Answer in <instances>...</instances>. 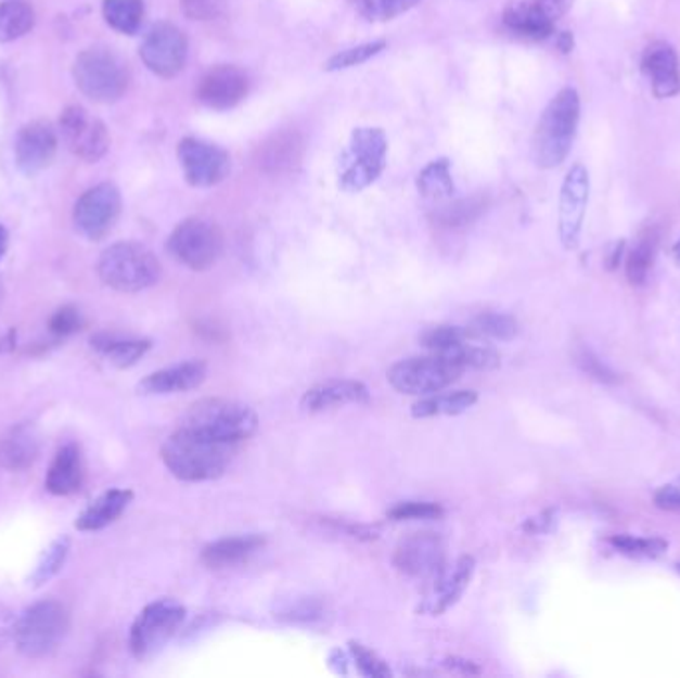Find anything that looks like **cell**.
<instances>
[{
	"mask_svg": "<svg viewBox=\"0 0 680 678\" xmlns=\"http://www.w3.org/2000/svg\"><path fill=\"white\" fill-rule=\"evenodd\" d=\"M238 452V444L214 440L179 426L162 446V460L181 482H209L223 476Z\"/></svg>",
	"mask_w": 680,
	"mask_h": 678,
	"instance_id": "6da1fadb",
	"label": "cell"
},
{
	"mask_svg": "<svg viewBox=\"0 0 680 678\" xmlns=\"http://www.w3.org/2000/svg\"><path fill=\"white\" fill-rule=\"evenodd\" d=\"M581 102L573 88H563L543 110L537 121L531 155L537 167L553 169L560 167L572 152L573 140L579 126Z\"/></svg>",
	"mask_w": 680,
	"mask_h": 678,
	"instance_id": "7a4b0ae2",
	"label": "cell"
},
{
	"mask_svg": "<svg viewBox=\"0 0 680 678\" xmlns=\"http://www.w3.org/2000/svg\"><path fill=\"white\" fill-rule=\"evenodd\" d=\"M98 274L114 291L140 293L159 281L162 265L142 243L119 241L100 255Z\"/></svg>",
	"mask_w": 680,
	"mask_h": 678,
	"instance_id": "3957f363",
	"label": "cell"
},
{
	"mask_svg": "<svg viewBox=\"0 0 680 678\" xmlns=\"http://www.w3.org/2000/svg\"><path fill=\"white\" fill-rule=\"evenodd\" d=\"M183 428L195 430L203 436L227 444L249 440L259 428V418L249 406L226 398H205L191 406L181 420Z\"/></svg>",
	"mask_w": 680,
	"mask_h": 678,
	"instance_id": "277c9868",
	"label": "cell"
},
{
	"mask_svg": "<svg viewBox=\"0 0 680 678\" xmlns=\"http://www.w3.org/2000/svg\"><path fill=\"white\" fill-rule=\"evenodd\" d=\"M386 154L388 140L381 128H357L338 157V188L346 193L367 190L381 178L386 167Z\"/></svg>",
	"mask_w": 680,
	"mask_h": 678,
	"instance_id": "5b68a950",
	"label": "cell"
},
{
	"mask_svg": "<svg viewBox=\"0 0 680 678\" xmlns=\"http://www.w3.org/2000/svg\"><path fill=\"white\" fill-rule=\"evenodd\" d=\"M74 80L86 98L98 104L118 102L130 84L128 64L110 48L84 50L74 62Z\"/></svg>",
	"mask_w": 680,
	"mask_h": 678,
	"instance_id": "8992f818",
	"label": "cell"
},
{
	"mask_svg": "<svg viewBox=\"0 0 680 678\" xmlns=\"http://www.w3.org/2000/svg\"><path fill=\"white\" fill-rule=\"evenodd\" d=\"M68 631V611L54 599L38 601L16 619L14 644L28 658L47 656Z\"/></svg>",
	"mask_w": 680,
	"mask_h": 678,
	"instance_id": "52a82bcc",
	"label": "cell"
},
{
	"mask_svg": "<svg viewBox=\"0 0 680 678\" xmlns=\"http://www.w3.org/2000/svg\"><path fill=\"white\" fill-rule=\"evenodd\" d=\"M464 370L453 358L429 353L426 357L398 360L388 370V382L400 394L429 396L448 388L462 376Z\"/></svg>",
	"mask_w": 680,
	"mask_h": 678,
	"instance_id": "ba28073f",
	"label": "cell"
},
{
	"mask_svg": "<svg viewBox=\"0 0 680 678\" xmlns=\"http://www.w3.org/2000/svg\"><path fill=\"white\" fill-rule=\"evenodd\" d=\"M167 250L176 261L191 271H207L221 259L226 239L214 221L203 217H190L181 221L167 241Z\"/></svg>",
	"mask_w": 680,
	"mask_h": 678,
	"instance_id": "9c48e42d",
	"label": "cell"
},
{
	"mask_svg": "<svg viewBox=\"0 0 680 678\" xmlns=\"http://www.w3.org/2000/svg\"><path fill=\"white\" fill-rule=\"evenodd\" d=\"M185 619V607L174 599H159L150 603L133 621L130 649L136 658H147L157 653L178 632Z\"/></svg>",
	"mask_w": 680,
	"mask_h": 678,
	"instance_id": "30bf717a",
	"label": "cell"
},
{
	"mask_svg": "<svg viewBox=\"0 0 680 678\" xmlns=\"http://www.w3.org/2000/svg\"><path fill=\"white\" fill-rule=\"evenodd\" d=\"M62 142L72 154L94 164L110 150V133L102 119L94 118L86 107L68 106L59 119Z\"/></svg>",
	"mask_w": 680,
	"mask_h": 678,
	"instance_id": "8fae6325",
	"label": "cell"
},
{
	"mask_svg": "<svg viewBox=\"0 0 680 678\" xmlns=\"http://www.w3.org/2000/svg\"><path fill=\"white\" fill-rule=\"evenodd\" d=\"M179 166L193 188H214L231 171V157L217 143L183 138L178 145Z\"/></svg>",
	"mask_w": 680,
	"mask_h": 678,
	"instance_id": "7c38bea8",
	"label": "cell"
},
{
	"mask_svg": "<svg viewBox=\"0 0 680 678\" xmlns=\"http://www.w3.org/2000/svg\"><path fill=\"white\" fill-rule=\"evenodd\" d=\"M121 214V195L114 183L86 191L74 207V226L84 238L100 241L114 229Z\"/></svg>",
	"mask_w": 680,
	"mask_h": 678,
	"instance_id": "4fadbf2b",
	"label": "cell"
},
{
	"mask_svg": "<svg viewBox=\"0 0 680 678\" xmlns=\"http://www.w3.org/2000/svg\"><path fill=\"white\" fill-rule=\"evenodd\" d=\"M140 56L159 78H174L185 68L188 38L174 24H154L143 36Z\"/></svg>",
	"mask_w": 680,
	"mask_h": 678,
	"instance_id": "5bb4252c",
	"label": "cell"
},
{
	"mask_svg": "<svg viewBox=\"0 0 680 678\" xmlns=\"http://www.w3.org/2000/svg\"><path fill=\"white\" fill-rule=\"evenodd\" d=\"M572 4L573 0H517L503 12V24L517 36L546 40Z\"/></svg>",
	"mask_w": 680,
	"mask_h": 678,
	"instance_id": "9a60e30c",
	"label": "cell"
},
{
	"mask_svg": "<svg viewBox=\"0 0 680 678\" xmlns=\"http://www.w3.org/2000/svg\"><path fill=\"white\" fill-rule=\"evenodd\" d=\"M589 171L583 164H575L563 179L560 195V239L565 250L579 245L583 229L585 212L589 202Z\"/></svg>",
	"mask_w": 680,
	"mask_h": 678,
	"instance_id": "2e32d148",
	"label": "cell"
},
{
	"mask_svg": "<svg viewBox=\"0 0 680 678\" xmlns=\"http://www.w3.org/2000/svg\"><path fill=\"white\" fill-rule=\"evenodd\" d=\"M394 565L398 572L416 579L436 577L446 567V549L438 534L418 532L405 537L394 551Z\"/></svg>",
	"mask_w": 680,
	"mask_h": 678,
	"instance_id": "e0dca14e",
	"label": "cell"
},
{
	"mask_svg": "<svg viewBox=\"0 0 680 678\" xmlns=\"http://www.w3.org/2000/svg\"><path fill=\"white\" fill-rule=\"evenodd\" d=\"M247 94H249L247 74L231 64H219L205 72L202 82L197 86L200 102L211 110H231L241 104Z\"/></svg>",
	"mask_w": 680,
	"mask_h": 678,
	"instance_id": "ac0fdd59",
	"label": "cell"
},
{
	"mask_svg": "<svg viewBox=\"0 0 680 678\" xmlns=\"http://www.w3.org/2000/svg\"><path fill=\"white\" fill-rule=\"evenodd\" d=\"M56 150H59L56 130L48 121L36 119L18 131L16 145H14L16 164L24 174L33 176L47 169L54 162Z\"/></svg>",
	"mask_w": 680,
	"mask_h": 678,
	"instance_id": "d6986e66",
	"label": "cell"
},
{
	"mask_svg": "<svg viewBox=\"0 0 680 678\" xmlns=\"http://www.w3.org/2000/svg\"><path fill=\"white\" fill-rule=\"evenodd\" d=\"M646 80L656 98H672L680 92V62L675 48L665 40H656L644 48L641 60Z\"/></svg>",
	"mask_w": 680,
	"mask_h": 678,
	"instance_id": "ffe728a7",
	"label": "cell"
},
{
	"mask_svg": "<svg viewBox=\"0 0 680 678\" xmlns=\"http://www.w3.org/2000/svg\"><path fill=\"white\" fill-rule=\"evenodd\" d=\"M370 391L367 384L358 381H336L321 382L315 384L300 398V408L305 412H324L346 405H369Z\"/></svg>",
	"mask_w": 680,
	"mask_h": 678,
	"instance_id": "44dd1931",
	"label": "cell"
},
{
	"mask_svg": "<svg viewBox=\"0 0 680 678\" xmlns=\"http://www.w3.org/2000/svg\"><path fill=\"white\" fill-rule=\"evenodd\" d=\"M207 376V367L202 360L181 362L169 369L152 372L138 384V393L143 396H164V394L188 393L202 386Z\"/></svg>",
	"mask_w": 680,
	"mask_h": 678,
	"instance_id": "7402d4cb",
	"label": "cell"
},
{
	"mask_svg": "<svg viewBox=\"0 0 680 678\" xmlns=\"http://www.w3.org/2000/svg\"><path fill=\"white\" fill-rule=\"evenodd\" d=\"M305 155V140L295 130H283L273 133L259 148V167L265 174H285L300 166Z\"/></svg>",
	"mask_w": 680,
	"mask_h": 678,
	"instance_id": "603a6c76",
	"label": "cell"
},
{
	"mask_svg": "<svg viewBox=\"0 0 680 678\" xmlns=\"http://www.w3.org/2000/svg\"><path fill=\"white\" fill-rule=\"evenodd\" d=\"M82 452L76 444L62 446L47 474V489L54 496H72L82 488Z\"/></svg>",
	"mask_w": 680,
	"mask_h": 678,
	"instance_id": "cb8c5ba5",
	"label": "cell"
},
{
	"mask_svg": "<svg viewBox=\"0 0 680 678\" xmlns=\"http://www.w3.org/2000/svg\"><path fill=\"white\" fill-rule=\"evenodd\" d=\"M131 500H133L131 489H107L78 515L76 529H80V532L104 529L107 525L114 524L119 515L128 510Z\"/></svg>",
	"mask_w": 680,
	"mask_h": 678,
	"instance_id": "d4e9b609",
	"label": "cell"
},
{
	"mask_svg": "<svg viewBox=\"0 0 680 678\" xmlns=\"http://www.w3.org/2000/svg\"><path fill=\"white\" fill-rule=\"evenodd\" d=\"M265 546L261 536H238L217 539L214 543L205 546L202 551V561L209 570H227L249 560Z\"/></svg>",
	"mask_w": 680,
	"mask_h": 678,
	"instance_id": "484cf974",
	"label": "cell"
},
{
	"mask_svg": "<svg viewBox=\"0 0 680 678\" xmlns=\"http://www.w3.org/2000/svg\"><path fill=\"white\" fill-rule=\"evenodd\" d=\"M476 570V560L472 555H462L453 563L450 570H441L440 575H436V599L432 605L434 615H441L444 611L458 603V599L464 596L465 587L470 585V579Z\"/></svg>",
	"mask_w": 680,
	"mask_h": 678,
	"instance_id": "4316f807",
	"label": "cell"
},
{
	"mask_svg": "<svg viewBox=\"0 0 680 678\" xmlns=\"http://www.w3.org/2000/svg\"><path fill=\"white\" fill-rule=\"evenodd\" d=\"M38 453H40V440H38L36 430L28 424L12 428L0 442V464L12 472H21L28 465L35 464Z\"/></svg>",
	"mask_w": 680,
	"mask_h": 678,
	"instance_id": "83f0119b",
	"label": "cell"
},
{
	"mask_svg": "<svg viewBox=\"0 0 680 678\" xmlns=\"http://www.w3.org/2000/svg\"><path fill=\"white\" fill-rule=\"evenodd\" d=\"M92 348L106 358L110 364L118 369H130L152 348V343L140 341V338H119L112 334H98L92 338Z\"/></svg>",
	"mask_w": 680,
	"mask_h": 678,
	"instance_id": "f1b7e54d",
	"label": "cell"
},
{
	"mask_svg": "<svg viewBox=\"0 0 680 678\" xmlns=\"http://www.w3.org/2000/svg\"><path fill=\"white\" fill-rule=\"evenodd\" d=\"M477 402V394L474 391H458V393L429 394L426 398L412 405V417L418 420L434 417H458L464 414Z\"/></svg>",
	"mask_w": 680,
	"mask_h": 678,
	"instance_id": "f546056e",
	"label": "cell"
},
{
	"mask_svg": "<svg viewBox=\"0 0 680 678\" xmlns=\"http://www.w3.org/2000/svg\"><path fill=\"white\" fill-rule=\"evenodd\" d=\"M35 9L24 0L0 2V44L18 40L35 28Z\"/></svg>",
	"mask_w": 680,
	"mask_h": 678,
	"instance_id": "4dcf8cb0",
	"label": "cell"
},
{
	"mask_svg": "<svg viewBox=\"0 0 680 678\" xmlns=\"http://www.w3.org/2000/svg\"><path fill=\"white\" fill-rule=\"evenodd\" d=\"M418 191L432 202H441V200H450L453 191L452 169L450 162L446 157L429 162L428 166L420 171L416 179Z\"/></svg>",
	"mask_w": 680,
	"mask_h": 678,
	"instance_id": "1f68e13d",
	"label": "cell"
},
{
	"mask_svg": "<svg viewBox=\"0 0 680 678\" xmlns=\"http://www.w3.org/2000/svg\"><path fill=\"white\" fill-rule=\"evenodd\" d=\"M102 12L106 23L121 35H136L143 23V0H104Z\"/></svg>",
	"mask_w": 680,
	"mask_h": 678,
	"instance_id": "d6a6232c",
	"label": "cell"
},
{
	"mask_svg": "<svg viewBox=\"0 0 680 678\" xmlns=\"http://www.w3.org/2000/svg\"><path fill=\"white\" fill-rule=\"evenodd\" d=\"M72 541L68 536H60L44 549V553L40 555V560L36 563L35 572L30 573L28 577V585L30 587H42L47 585L50 579H54L64 563L70 555Z\"/></svg>",
	"mask_w": 680,
	"mask_h": 678,
	"instance_id": "836d02e7",
	"label": "cell"
},
{
	"mask_svg": "<svg viewBox=\"0 0 680 678\" xmlns=\"http://www.w3.org/2000/svg\"><path fill=\"white\" fill-rule=\"evenodd\" d=\"M484 209H486V197L484 195H472V197H464V200L444 205L434 214V219L441 227L460 229V227L474 223L477 217L484 214Z\"/></svg>",
	"mask_w": 680,
	"mask_h": 678,
	"instance_id": "e575fe53",
	"label": "cell"
},
{
	"mask_svg": "<svg viewBox=\"0 0 680 678\" xmlns=\"http://www.w3.org/2000/svg\"><path fill=\"white\" fill-rule=\"evenodd\" d=\"M656 241L658 238H656L655 229H646L641 233V238L637 239L634 247L629 253L627 277L632 285H643L646 281L649 271L655 263Z\"/></svg>",
	"mask_w": 680,
	"mask_h": 678,
	"instance_id": "d590c367",
	"label": "cell"
},
{
	"mask_svg": "<svg viewBox=\"0 0 680 678\" xmlns=\"http://www.w3.org/2000/svg\"><path fill=\"white\" fill-rule=\"evenodd\" d=\"M474 334V329H464V327H453V324H436L426 329L420 343L424 348H428L429 353H438V355H450L456 346L462 345L465 338H470Z\"/></svg>",
	"mask_w": 680,
	"mask_h": 678,
	"instance_id": "8d00e7d4",
	"label": "cell"
},
{
	"mask_svg": "<svg viewBox=\"0 0 680 678\" xmlns=\"http://www.w3.org/2000/svg\"><path fill=\"white\" fill-rule=\"evenodd\" d=\"M608 543L623 555L637 560H656L667 553L668 543L660 537L613 536Z\"/></svg>",
	"mask_w": 680,
	"mask_h": 678,
	"instance_id": "74e56055",
	"label": "cell"
},
{
	"mask_svg": "<svg viewBox=\"0 0 680 678\" xmlns=\"http://www.w3.org/2000/svg\"><path fill=\"white\" fill-rule=\"evenodd\" d=\"M418 2L420 0H352V7L370 23H386L414 9Z\"/></svg>",
	"mask_w": 680,
	"mask_h": 678,
	"instance_id": "f35d334b",
	"label": "cell"
},
{
	"mask_svg": "<svg viewBox=\"0 0 680 678\" xmlns=\"http://www.w3.org/2000/svg\"><path fill=\"white\" fill-rule=\"evenodd\" d=\"M472 329L482 336H488L493 341H513L519 333V324L513 319L512 315H503V312H482L477 315Z\"/></svg>",
	"mask_w": 680,
	"mask_h": 678,
	"instance_id": "ab89813d",
	"label": "cell"
},
{
	"mask_svg": "<svg viewBox=\"0 0 680 678\" xmlns=\"http://www.w3.org/2000/svg\"><path fill=\"white\" fill-rule=\"evenodd\" d=\"M279 619L288 621V623H315L324 617V605L315 597H298L293 601H286L281 607L277 609Z\"/></svg>",
	"mask_w": 680,
	"mask_h": 678,
	"instance_id": "60d3db41",
	"label": "cell"
},
{
	"mask_svg": "<svg viewBox=\"0 0 680 678\" xmlns=\"http://www.w3.org/2000/svg\"><path fill=\"white\" fill-rule=\"evenodd\" d=\"M384 48H386V42H384V40H379V42H369V44H360V47L346 48L343 52L334 54L333 59L326 62V66H324V68L329 72L352 68V66L364 64L367 60L372 59V56H376V54H381Z\"/></svg>",
	"mask_w": 680,
	"mask_h": 678,
	"instance_id": "b9f144b4",
	"label": "cell"
},
{
	"mask_svg": "<svg viewBox=\"0 0 680 678\" xmlns=\"http://www.w3.org/2000/svg\"><path fill=\"white\" fill-rule=\"evenodd\" d=\"M444 515L440 503L434 501H402L388 512L393 522H412V520H438Z\"/></svg>",
	"mask_w": 680,
	"mask_h": 678,
	"instance_id": "7bdbcfd3",
	"label": "cell"
},
{
	"mask_svg": "<svg viewBox=\"0 0 680 678\" xmlns=\"http://www.w3.org/2000/svg\"><path fill=\"white\" fill-rule=\"evenodd\" d=\"M350 655L357 663L358 670L369 678H388L393 673L388 665L382 661L381 656L376 655L374 651H370L369 647L364 644L355 643L350 641Z\"/></svg>",
	"mask_w": 680,
	"mask_h": 678,
	"instance_id": "ee69618b",
	"label": "cell"
},
{
	"mask_svg": "<svg viewBox=\"0 0 680 678\" xmlns=\"http://www.w3.org/2000/svg\"><path fill=\"white\" fill-rule=\"evenodd\" d=\"M82 327V317H80V310L72 305L66 307H60L48 322V329L50 333L56 334V336H70V334L78 333Z\"/></svg>",
	"mask_w": 680,
	"mask_h": 678,
	"instance_id": "f6af8a7d",
	"label": "cell"
},
{
	"mask_svg": "<svg viewBox=\"0 0 680 678\" xmlns=\"http://www.w3.org/2000/svg\"><path fill=\"white\" fill-rule=\"evenodd\" d=\"M227 0H179L183 14L191 21H211L226 9Z\"/></svg>",
	"mask_w": 680,
	"mask_h": 678,
	"instance_id": "bcb514c9",
	"label": "cell"
},
{
	"mask_svg": "<svg viewBox=\"0 0 680 678\" xmlns=\"http://www.w3.org/2000/svg\"><path fill=\"white\" fill-rule=\"evenodd\" d=\"M656 508L667 512H680V477L665 484L655 494Z\"/></svg>",
	"mask_w": 680,
	"mask_h": 678,
	"instance_id": "7dc6e473",
	"label": "cell"
},
{
	"mask_svg": "<svg viewBox=\"0 0 680 678\" xmlns=\"http://www.w3.org/2000/svg\"><path fill=\"white\" fill-rule=\"evenodd\" d=\"M579 364L583 367L585 372L587 374H591V376H595L599 381H613V374L608 372L595 357H591L589 353H583V355H579Z\"/></svg>",
	"mask_w": 680,
	"mask_h": 678,
	"instance_id": "c3c4849f",
	"label": "cell"
},
{
	"mask_svg": "<svg viewBox=\"0 0 680 678\" xmlns=\"http://www.w3.org/2000/svg\"><path fill=\"white\" fill-rule=\"evenodd\" d=\"M14 627H16V619L11 609L0 605V651L9 644L11 639H14Z\"/></svg>",
	"mask_w": 680,
	"mask_h": 678,
	"instance_id": "681fc988",
	"label": "cell"
},
{
	"mask_svg": "<svg viewBox=\"0 0 680 678\" xmlns=\"http://www.w3.org/2000/svg\"><path fill=\"white\" fill-rule=\"evenodd\" d=\"M446 667L462 670L465 675H467V673H472V675L479 673V668L474 667L470 661H460V658H448V661H446Z\"/></svg>",
	"mask_w": 680,
	"mask_h": 678,
	"instance_id": "f907efd6",
	"label": "cell"
},
{
	"mask_svg": "<svg viewBox=\"0 0 680 678\" xmlns=\"http://www.w3.org/2000/svg\"><path fill=\"white\" fill-rule=\"evenodd\" d=\"M7 245H9V233H7V229L0 226V259L4 257V253H7Z\"/></svg>",
	"mask_w": 680,
	"mask_h": 678,
	"instance_id": "816d5d0a",
	"label": "cell"
},
{
	"mask_svg": "<svg viewBox=\"0 0 680 678\" xmlns=\"http://www.w3.org/2000/svg\"><path fill=\"white\" fill-rule=\"evenodd\" d=\"M672 255H675V261L680 265V241L675 245V251H672Z\"/></svg>",
	"mask_w": 680,
	"mask_h": 678,
	"instance_id": "f5cc1de1",
	"label": "cell"
}]
</instances>
